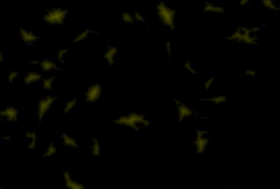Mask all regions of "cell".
<instances>
[{
  "instance_id": "cell-1",
  "label": "cell",
  "mask_w": 280,
  "mask_h": 189,
  "mask_svg": "<svg viewBox=\"0 0 280 189\" xmlns=\"http://www.w3.org/2000/svg\"><path fill=\"white\" fill-rule=\"evenodd\" d=\"M113 122L118 126L127 128L136 132L149 127L151 124V121L149 118L136 111L119 115L114 118Z\"/></svg>"
},
{
  "instance_id": "cell-2",
  "label": "cell",
  "mask_w": 280,
  "mask_h": 189,
  "mask_svg": "<svg viewBox=\"0 0 280 189\" xmlns=\"http://www.w3.org/2000/svg\"><path fill=\"white\" fill-rule=\"evenodd\" d=\"M230 42L241 43L247 46H255L258 43V34L252 31L250 28L239 26L225 37Z\"/></svg>"
},
{
  "instance_id": "cell-3",
  "label": "cell",
  "mask_w": 280,
  "mask_h": 189,
  "mask_svg": "<svg viewBox=\"0 0 280 189\" xmlns=\"http://www.w3.org/2000/svg\"><path fill=\"white\" fill-rule=\"evenodd\" d=\"M157 12L159 19L164 26L171 30L175 29V11L164 2L158 3Z\"/></svg>"
},
{
  "instance_id": "cell-4",
  "label": "cell",
  "mask_w": 280,
  "mask_h": 189,
  "mask_svg": "<svg viewBox=\"0 0 280 189\" xmlns=\"http://www.w3.org/2000/svg\"><path fill=\"white\" fill-rule=\"evenodd\" d=\"M68 10L64 8L54 7L47 10L43 20L45 23L51 25H59L64 23L68 16Z\"/></svg>"
},
{
  "instance_id": "cell-5",
  "label": "cell",
  "mask_w": 280,
  "mask_h": 189,
  "mask_svg": "<svg viewBox=\"0 0 280 189\" xmlns=\"http://www.w3.org/2000/svg\"><path fill=\"white\" fill-rule=\"evenodd\" d=\"M57 98V95H47L39 100L36 105V116L39 122L45 118Z\"/></svg>"
},
{
  "instance_id": "cell-6",
  "label": "cell",
  "mask_w": 280,
  "mask_h": 189,
  "mask_svg": "<svg viewBox=\"0 0 280 189\" xmlns=\"http://www.w3.org/2000/svg\"><path fill=\"white\" fill-rule=\"evenodd\" d=\"M209 143L207 132L198 129L195 132V136L193 141V145L197 154L201 155L205 153Z\"/></svg>"
},
{
  "instance_id": "cell-7",
  "label": "cell",
  "mask_w": 280,
  "mask_h": 189,
  "mask_svg": "<svg viewBox=\"0 0 280 189\" xmlns=\"http://www.w3.org/2000/svg\"><path fill=\"white\" fill-rule=\"evenodd\" d=\"M103 94V88L98 82L92 83L87 88L85 92V99L87 103L93 104L100 99Z\"/></svg>"
},
{
  "instance_id": "cell-8",
  "label": "cell",
  "mask_w": 280,
  "mask_h": 189,
  "mask_svg": "<svg viewBox=\"0 0 280 189\" xmlns=\"http://www.w3.org/2000/svg\"><path fill=\"white\" fill-rule=\"evenodd\" d=\"M174 101L177 108V118L180 123L193 116V110L188 105L179 99H175Z\"/></svg>"
},
{
  "instance_id": "cell-9",
  "label": "cell",
  "mask_w": 280,
  "mask_h": 189,
  "mask_svg": "<svg viewBox=\"0 0 280 189\" xmlns=\"http://www.w3.org/2000/svg\"><path fill=\"white\" fill-rule=\"evenodd\" d=\"M18 110L13 106H7L0 110V118L7 123L16 122L19 118Z\"/></svg>"
},
{
  "instance_id": "cell-10",
  "label": "cell",
  "mask_w": 280,
  "mask_h": 189,
  "mask_svg": "<svg viewBox=\"0 0 280 189\" xmlns=\"http://www.w3.org/2000/svg\"><path fill=\"white\" fill-rule=\"evenodd\" d=\"M62 177L64 184L66 189H84L85 188L84 184L74 179L69 171L66 170L62 174Z\"/></svg>"
},
{
  "instance_id": "cell-11",
  "label": "cell",
  "mask_w": 280,
  "mask_h": 189,
  "mask_svg": "<svg viewBox=\"0 0 280 189\" xmlns=\"http://www.w3.org/2000/svg\"><path fill=\"white\" fill-rule=\"evenodd\" d=\"M19 35L23 42L27 45L35 44L39 39V37L31 31L24 28L19 29Z\"/></svg>"
},
{
  "instance_id": "cell-12",
  "label": "cell",
  "mask_w": 280,
  "mask_h": 189,
  "mask_svg": "<svg viewBox=\"0 0 280 189\" xmlns=\"http://www.w3.org/2000/svg\"><path fill=\"white\" fill-rule=\"evenodd\" d=\"M39 66L42 71L44 72H51L60 70L59 66L53 60L48 59H44L40 60Z\"/></svg>"
},
{
  "instance_id": "cell-13",
  "label": "cell",
  "mask_w": 280,
  "mask_h": 189,
  "mask_svg": "<svg viewBox=\"0 0 280 189\" xmlns=\"http://www.w3.org/2000/svg\"><path fill=\"white\" fill-rule=\"evenodd\" d=\"M118 54V48L114 46H108L103 54V58L110 65L114 64Z\"/></svg>"
},
{
  "instance_id": "cell-14",
  "label": "cell",
  "mask_w": 280,
  "mask_h": 189,
  "mask_svg": "<svg viewBox=\"0 0 280 189\" xmlns=\"http://www.w3.org/2000/svg\"><path fill=\"white\" fill-rule=\"evenodd\" d=\"M60 138L62 143L65 147L74 149H77L78 147L77 141L71 135L66 133H62L60 135Z\"/></svg>"
},
{
  "instance_id": "cell-15",
  "label": "cell",
  "mask_w": 280,
  "mask_h": 189,
  "mask_svg": "<svg viewBox=\"0 0 280 189\" xmlns=\"http://www.w3.org/2000/svg\"><path fill=\"white\" fill-rule=\"evenodd\" d=\"M102 151V147L100 141L96 138H93L90 144V152L91 155L95 157L100 156Z\"/></svg>"
},
{
  "instance_id": "cell-16",
  "label": "cell",
  "mask_w": 280,
  "mask_h": 189,
  "mask_svg": "<svg viewBox=\"0 0 280 189\" xmlns=\"http://www.w3.org/2000/svg\"><path fill=\"white\" fill-rule=\"evenodd\" d=\"M42 75L39 72L31 71L28 72L24 78V81L26 85H32L41 81Z\"/></svg>"
},
{
  "instance_id": "cell-17",
  "label": "cell",
  "mask_w": 280,
  "mask_h": 189,
  "mask_svg": "<svg viewBox=\"0 0 280 189\" xmlns=\"http://www.w3.org/2000/svg\"><path fill=\"white\" fill-rule=\"evenodd\" d=\"M201 100L203 101L214 104L216 105H219L226 102L227 100V97L224 95H216L206 98H202Z\"/></svg>"
},
{
  "instance_id": "cell-18",
  "label": "cell",
  "mask_w": 280,
  "mask_h": 189,
  "mask_svg": "<svg viewBox=\"0 0 280 189\" xmlns=\"http://www.w3.org/2000/svg\"><path fill=\"white\" fill-rule=\"evenodd\" d=\"M204 11L206 13L223 14L225 12L224 8L222 7L216 5L211 2H206L204 6Z\"/></svg>"
},
{
  "instance_id": "cell-19",
  "label": "cell",
  "mask_w": 280,
  "mask_h": 189,
  "mask_svg": "<svg viewBox=\"0 0 280 189\" xmlns=\"http://www.w3.org/2000/svg\"><path fill=\"white\" fill-rule=\"evenodd\" d=\"M93 33V32L90 29H88V28L83 30L80 33H78L77 35L74 37V39L72 40V42L73 43H79L82 42L85 39H87V38H88V37L90 36L91 34H92Z\"/></svg>"
},
{
  "instance_id": "cell-20",
  "label": "cell",
  "mask_w": 280,
  "mask_h": 189,
  "mask_svg": "<svg viewBox=\"0 0 280 189\" xmlns=\"http://www.w3.org/2000/svg\"><path fill=\"white\" fill-rule=\"evenodd\" d=\"M55 79V77L54 76H49L42 78L41 82L43 89L45 91H51L53 87Z\"/></svg>"
},
{
  "instance_id": "cell-21",
  "label": "cell",
  "mask_w": 280,
  "mask_h": 189,
  "mask_svg": "<svg viewBox=\"0 0 280 189\" xmlns=\"http://www.w3.org/2000/svg\"><path fill=\"white\" fill-rule=\"evenodd\" d=\"M57 153V148L55 147L54 144L52 141L49 142L47 147L45 148V150L44 151L43 157V158H48L50 157L53 156Z\"/></svg>"
},
{
  "instance_id": "cell-22",
  "label": "cell",
  "mask_w": 280,
  "mask_h": 189,
  "mask_svg": "<svg viewBox=\"0 0 280 189\" xmlns=\"http://www.w3.org/2000/svg\"><path fill=\"white\" fill-rule=\"evenodd\" d=\"M77 104V100L76 99L73 98L66 101L63 106V111L65 114H68L76 108Z\"/></svg>"
},
{
  "instance_id": "cell-23",
  "label": "cell",
  "mask_w": 280,
  "mask_h": 189,
  "mask_svg": "<svg viewBox=\"0 0 280 189\" xmlns=\"http://www.w3.org/2000/svg\"><path fill=\"white\" fill-rule=\"evenodd\" d=\"M261 2L263 6L265 7L267 9L271 10H278V7L277 6L275 0H262Z\"/></svg>"
},
{
  "instance_id": "cell-24",
  "label": "cell",
  "mask_w": 280,
  "mask_h": 189,
  "mask_svg": "<svg viewBox=\"0 0 280 189\" xmlns=\"http://www.w3.org/2000/svg\"><path fill=\"white\" fill-rule=\"evenodd\" d=\"M183 67L184 68H185V70L189 72L192 75H196L198 73L196 69L194 68L192 63L189 59H188L184 63Z\"/></svg>"
},
{
  "instance_id": "cell-25",
  "label": "cell",
  "mask_w": 280,
  "mask_h": 189,
  "mask_svg": "<svg viewBox=\"0 0 280 189\" xmlns=\"http://www.w3.org/2000/svg\"><path fill=\"white\" fill-rule=\"evenodd\" d=\"M68 52V49L62 48L60 49L57 53V58L61 64H65V57Z\"/></svg>"
},
{
  "instance_id": "cell-26",
  "label": "cell",
  "mask_w": 280,
  "mask_h": 189,
  "mask_svg": "<svg viewBox=\"0 0 280 189\" xmlns=\"http://www.w3.org/2000/svg\"><path fill=\"white\" fill-rule=\"evenodd\" d=\"M122 19L125 23L131 24L134 22V16L130 13L128 12H124L122 15Z\"/></svg>"
},
{
  "instance_id": "cell-27",
  "label": "cell",
  "mask_w": 280,
  "mask_h": 189,
  "mask_svg": "<svg viewBox=\"0 0 280 189\" xmlns=\"http://www.w3.org/2000/svg\"><path fill=\"white\" fill-rule=\"evenodd\" d=\"M215 81V77L214 76H212L207 78L204 83V88L205 89V90L206 91H209L211 88V87L212 86V85H213Z\"/></svg>"
},
{
  "instance_id": "cell-28",
  "label": "cell",
  "mask_w": 280,
  "mask_h": 189,
  "mask_svg": "<svg viewBox=\"0 0 280 189\" xmlns=\"http://www.w3.org/2000/svg\"><path fill=\"white\" fill-rule=\"evenodd\" d=\"M18 76H19V72L17 71H16V70L12 71L10 72L8 75H7L8 81L10 82H12L16 79V78L18 77Z\"/></svg>"
},
{
  "instance_id": "cell-29",
  "label": "cell",
  "mask_w": 280,
  "mask_h": 189,
  "mask_svg": "<svg viewBox=\"0 0 280 189\" xmlns=\"http://www.w3.org/2000/svg\"><path fill=\"white\" fill-rule=\"evenodd\" d=\"M37 145V137L30 139V141L27 145V149L30 150H35Z\"/></svg>"
},
{
  "instance_id": "cell-30",
  "label": "cell",
  "mask_w": 280,
  "mask_h": 189,
  "mask_svg": "<svg viewBox=\"0 0 280 189\" xmlns=\"http://www.w3.org/2000/svg\"><path fill=\"white\" fill-rule=\"evenodd\" d=\"M243 75L245 76H247V77L254 78L255 75H256V71L254 69L247 68L244 72Z\"/></svg>"
},
{
  "instance_id": "cell-31",
  "label": "cell",
  "mask_w": 280,
  "mask_h": 189,
  "mask_svg": "<svg viewBox=\"0 0 280 189\" xmlns=\"http://www.w3.org/2000/svg\"><path fill=\"white\" fill-rule=\"evenodd\" d=\"M165 49L167 53L168 57L171 58L172 56V47L170 41H166L165 43Z\"/></svg>"
},
{
  "instance_id": "cell-32",
  "label": "cell",
  "mask_w": 280,
  "mask_h": 189,
  "mask_svg": "<svg viewBox=\"0 0 280 189\" xmlns=\"http://www.w3.org/2000/svg\"><path fill=\"white\" fill-rule=\"evenodd\" d=\"M134 20H136V21L140 22V23H143L145 22V19H144L143 16L141 15L140 13H137V12H136L134 14Z\"/></svg>"
},
{
  "instance_id": "cell-33",
  "label": "cell",
  "mask_w": 280,
  "mask_h": 189,
  "mask_svg": "<svg viewBox=\"0 0 280 189\" xmlns=\"http://www.w3.org/2000/svg\"><path fill=\"white\" fill-rule=\"evenodd\" d=\"M26 137L28 139H31L32 138L37 137V135L36 132L34 131H27L26 132Z\"/></svg>"
},
{
  "instance_id": "cell-34",
  "label": "cell",
  "mask_w": 280,
  "mask_h": 189,
  "mask_svg": "<svg viewBox=\"0 0 280 189\" xmlns=\"http://www.w3.org/2000/svg\"><path fill=\"white\" fill-rule=\"evenodd\" d=\"M2 140L5 141H8L11 140V137L9 135H5L1 138Z\"/></svg>"
},
{
  "instance_id": "cell-35",
  "label": "cell",
  "mask_w": 280,
  "mask_h": 189,
  "mask_svg": "<svg viewBox=\"0 0 280 189\" xmlns=\"http://www.w3.org/2000/svg\"><path fill=\"white\" fill-rule=\"evenodd\" d=\"M249 2H250V0H240V4L241 6H246L247 4H248Z\"/></svg>"
},
{
  "instance_id": "cell-36",
  "label": "cell",
  "mask_w": 280,
  "mask_h": 189,
  "mask_svg": "<svg viewBox=\"0 0 280 189\" xmlns=\"http://www.w3.org/2000/svg\"><path fill=\"white\" fill-rule=\"evenodd\" d=\"M39 62H40V60H33L31 62V64L32 65L37 66V65H39Z\"/></svg>"
},
{
  "instance_id": "cell-37",
  "label": "cell",
  "mask_w": 280,
  "mask_h": 189,
  "mask_svg": "<svg viewBox=\"0 0 280 189\" xmlns=\"http://www.w3.org/2000/svg\"><path fill=\"white\" fill-rule=\"evenodd\" d=\"M3 59H4V56H3V53L0 50V62H2Z\"/></svg>"
},
{
  "instance_id": "cell-38",
  "label": "cell",
  "mask_w": 280,
  "mask_h": 189,
  "mask_svg": "<svg viewBox=\"0 0 280 189\" xmlns=\"http://www.w3.org/2000/svg\"><path fill=\"white\" fill-rule=\"evenodd\" d=\"M4 189V187H2V186H0V189Z\"/></svg>"
}]
</instances>
